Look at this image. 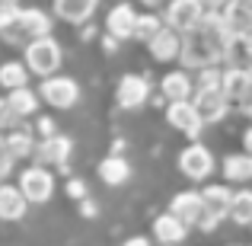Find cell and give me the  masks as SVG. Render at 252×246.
Returning <instances> with one entry per match:
<instances>
[{"label": "cell", "mask_w": 252, "mask_h": 246, "mask_svg": "<svg viewBox=\"0 0 252 246\" xmlns=\"http://www.w3.org/2000/svg\"><path fill=\"white\" fill-rule=\"evenodd\" d=\"M233 42V32L227 29V23H223V13L220 10H208L201 19V26L191 32H185L182 38V64L185 68H211V64L223 61V55H227V45Z\"/></svg>", "instance_id": "6da1fadb"}, {"label": "cell", "mask_w": 252, "mask_h": 246, "mask_svg": "<svg viewBox=\"0 0 252 246\" xmlns=\"http://www.w3.org/2000/svg\"><path fill=\"white\" fill-rule=\"evenodd\" d=\"M26 68L38 77H51L61 68V45L51 35H38L26 45Z\"/></svg>", "instance_id": "7a4b0ae2"}, {"label": "cell", "mask_w": 252, "mask_h": 246, "mask_svg": "<svg viewBox=\"0 0 252 246\" xmlns=\"http://www.w3.org/2000/svg\"><path fill=\"white\" fill-rule=\"evenodd\" d=\"M204 13H208V10H204L201 0H169L163 19H166L169 29H176V32H182V35H185V32H191V29L201 26Z\"/></svg>", "instance_id": "3957f363"}, {"label": "cell", "mask_w": 252, "mask_h": 246, "mask_svg": "<svg viewBox=\"0 0 252 246\" xmlns=\"http://www.w3.org/2000/svg\"><path fill=\"white\" fill-rule=\"evenodd\" d=\"M38 96L45 99L48 105H55V109H70V105H77V99H80V83L74 80V77H45L42 86H38Z\"/></svg>", "instance_id": "277c9868"}, {"label": "cell", "mask_w": 252, "mask_h": 246, "mask_svg": "<svg viewBox=\"0 0 252 246\" xmlns=\"http://www.w3.org/2000/svg\"><path fill=\"white\" fill-rule=\"evenodd\" d=\"M201 202H204V214H201V230H214L220 217L230 214V202H233V192L227 185H208L201 189Z\"/></svg>", "instance_id": "5b68a950"}, {"label": "cell", "mask_w": 252, "mask_h": 246, "mask_svg": "<svg viewBox=\"0 0 252 246\" xmlns=\"http://www.w3.org/2000/svg\"><path fill=\"white\" fill-rule=\"evenodd\" d=\"M51 32V19L45 10H38V6H29V10L19 13V23L13 26L10 32H6V42H23V38H38V35H48Z\"/></svg>", "instance_id": "8992f818"}, {"label": "cell", "mask_w": 252, "mask_h": 246, "mask_svg": "<svg viewBox=\"0 0 252 246\" xmlns=\"http://www.w3.org/2000/svg\"><path fill=\"white\" fill-rule=\"evenodd\" d=\"M19 189L29 198V205H42V202H48L51 192H55V176H51L42 163L29 166V170H23V176H19Z\"/></svg>", "instance_id": "52a82bcc"}, {"label": "cell", "mask_w": 252, "mask_h": 246, "mask_svg": "<svg viewBox=\"0 0 252 246\" xmlns=\"http://www.w3.org/2000/svg\"><path fill=\"white\" fill-rule=\"evenodd\" d=\"M179 170L189 179L201 182V179H208L211 173H214V157H211V150L204 147V144H189V147L179 154Z\"/></svg>", "instance_id": "ba28073f"}, {"label": "cell", "mask_w": 252, "mask_h": 246, "mask_svg": "<svg viewBox=\"0 0 252 246\" xmlns=\"http://www.w3.org/2000/svg\"><path fill=\"white\" fill-rule=\"evenodd\" d=\"M166 122H169L176 131L189 135V138H198V135H201V128H204V118L198 115V109H195V103H191V99H179V103H169V109H166Z\"/></svg>", "instance_id": "9c48e42d"}, {"label": "cell", "mask_w": 252, "mask_h": 246, "mask_svg": "<svg viewBox=\"0 0 252 246\" xmlns=\"http://www.w3.org/2000/svg\"><path fill=\"white\" fill-rule=\"evenodd\" d=\"M220 90L227 93L230 103L246 109L252 103V68H227L223 70V80H220Z\"/></svg>", "instance_id": "30bf717a"}, {"label": "cell", "mask_w": 252, "mask_h": 246, "mask_svg": "<svg viewBox=\"0 0 252 246\" xmlns=\"http://www.w3.org/2000/svg\"><path fill=\"white\" fill-rule=\"evenodd\" d=\"M191 103H195L198 115L204 118V125H211V122H220V118L227 115L230 99H227V93L217 86V90H195L191 93Z\"/></svg>", "instance_id": "8fae6325"}, {"label": "cell", "mask_w": 252, "mask_h": 246, "mask_svg": "<svg viewBox=\"0 0 252 246\" xmlns=\"http://www.w3.org/2000/svg\"><path fill=\"white\" fill-rule=\"evenodd\" d=\"M70 138H64V135H48L42 144L35 147V163H42V166H58V170H64L70 160Z\"/></svg>", "instance_id": "7c38bea8"}, {"label": "cell", "mask_w": 252, "mask_h": 246, "mask_svg": "<svg viewBox=\"0 0 252 246\" xmlns=\"http://www.w3.org/2000/svg\"><path fill=\"white\" fill-rule=\"evenodd\" d=\"M150 96V83L141 74H125L118 80V105L122 109H141Z\"/></svg>", "instance_id": "4fadbf2b"}, {"label": "cell", "mask_w": 252, "mask_h": 246, "mask_svg": "<svg viewBox=\"0 0 252 246\" xmlns=\"http://www.w3.org/2000/svg\"><path fill=\"white\" fill-rule=\"evenodd\" d=\"M105 29H109L112 38H134L137 29V13L131 3H118L112 6V13L105 16Z\"/></svg>", "instance_id": "5bb4252c"}, {"label": "cell", "mask_w": 252, "mask_h": 246, "mask_svg": "<svg viewBox=\"0 0 252 246\" xmlns=\"http://www.w3.org/2000/svg\"><path fill=\"white\" fill-rule=\"evenodd\" d=\"M220 13L233 35H249L252 32V0H227V6Z\"/></svg>", "instance_id": "9a60e30c"}, {"label": "cell", "mask_w": 252, "mask_h": 246, "mask_svg": "<svg viewBox=\"0 0 252 246\" xmlns=\"http://www.w3.org/2000/svg\"><path fill=\"white\" fill-rule=\"evenodd\" d=\"M147 45H150V55H154L157 61H172V58L182 55V32L163 26V29L157 32V35L150 38Z\"/></svg>", "instance_id": "2e32d148"}, {"label": "cell", "mask_w": 252, "mask_h": 246, "mask_svg": "<svg viewBox=\"0 0 252 246\" xmlns=\"http://www.w3.org/2000/svg\"><path fill=\"white\" fill-rule=\"evenodd\" d=\"M26 208H29V198L23 195V189L0 182V221H19L26 217Z\"/></svg>", "instance_id": "e0dca14e"}, {"label": "cell", "mask_w": 252, "mask_h": 246, "mask_svg": "<svg viewBox=\"0 0 252 246\" xmlns=\"http://www.w3.org/2000/svg\"><path fill=\"white\" fill-rule=\"evenodd\" d=\"M169 211L179 217V221H185L189 227H191V224H198V221H201V214H204L201 192H179V195L169 202Z\"/></svg>", "instance_id": "ac0fdd59"}, {"label": "cell", "mask_w": 252, "mask_h": 246, "mask_svg": "<svg viewBox=\"0 0 252 246\" xmlns=\"http://www.w3.org/2000/svg\"><path fill=\"white\" fill-rule=\"evenodd\" d=\"M96 6H99V0H55V13L64 23H74V26L86 23Z\"/></svg>", "instance_id": "d6986e66"}, {"label": "cell", "mask_w": 252, "mask_h": 246, "mask_svg": "<svg viewBox=\"0 0 252 246\" xmlns=\"http://www.w3.org/2000/svg\"><path fill=\"white\" fill-rule=\"evenodd\" d=\"M185 234H189V224L179 221L172 211H166V214H160V217L154 221V237H157L160 243H182Z\"/></svg>", "instance_id": "ffe728a7"}, {"label": "cell", "mask_w": 252, "mask_h": 246, "mask_svg": "<svg viewBox=\"0 0 252 246\" xmlns=\"http://www.w3.org/2000/svg\"><path fill=\"white\" fill-rule=\"evenodd\" d=\"M160 90H163V96H166L169 103H179V99H191L195 83H191V77L185 74V70H169V74L160 80Z\"/></svg>", "instance_id": "44dd1931"}, {"label": "cell", "mask_w": 252, "mask_h": 246, "mask_svg": "<svg viewBox=\"0 0 252 246\" xmlns=\"http://www.w3.org/2000/svg\"><path fill=\"white\" fill-rule=\"evenodd\" d=\"M6 105H10V112L16 118H26V115H35L38 96L32 90H26V86H19V90H10V93H6Z\"/></svg>", "instance_id": "7402d4cb"}, {"label": "cell", "mask_w": 252, "mask_h": 246, "mask_svg": "<svg viewBox=\"0 0 252 246\" xmlns=\"http://www.w3.org/2000/svg\"><path fill=\"white\" fill-rule=\"evenodd\" d=\"M99 176H102L105 185H122V182H128L131 166H128L125 157H105V160L99 163Z\"/></svg>", "instance_id": "603a6c76"}, {"label": "cell", "mask_w": 252, "mask_h": 246, "mask_svg": "<svg viewBox=\"0 0 252 246\" xmlns=\"http://www.w3.org/2000/svg\"><path fill=\"white\" fill-rule=\"evenodd\" d=\"M223 176L230 179V182H246V179H252V154L246 150V154H233L223 160Z\"/></svg>", "instance_id": "cb8c5ba5"}, {"label": "cell", "mask_w": 252, "mask_h": 246, "mask_svg": "<svg viewBox=\"0 0 252 246\" xmlns=\"http://www.w3.org/2000/svg\"><path fill=\"white\" fill-rule=\"evenodd\" d=\"M29 74L32 70L23 61H6V64H0V86L3 90H19V86H26Z\"/></svg>", "instance_id": "d4e9b609"}, {"label": "cell", "mask_w": 252, "mask_h": 246, "mask_svg": "<svg viewBox=\"0 0 252 246\" xmlns=\"http://www.w3.org/2000/svg\"><path fill=\"white\" fill-rule=\"evenodd\" d=\"M230 221L249 227L252 224V192H233V202H230Z\"/></svg>", "instance_id": "484cf974"}, {"label": "cell", "mask_w": 252, "mask_h": 246, "mask_svg": "<svg viewBox=\"0 0 252 246\" xmlns=\"http://www.w3.org/2000/svg\"><path fill=\"white\" fill-rule=\"evenodd\" d=\"M6 147H10V154L16 157V160L35 154V144H32L29 131H23V128H16V131H10V135H6Z\"/></svg>", "instance_id": "4316f807"}, {"label": "cell", "mask_w": 252, "mask_h": 246, "mask_svg": "<svg viewBox=\"0 0 252 246\" xmlns=\"http://www.w3.org/2000/svg\"><path fill=\"white\" fill-rule=\"evenodd\" d=\"M163 23H166V19H160L157 13H137V29H134V38H141V42H150V38H154L157 32L163 29Z\"/></svg>", "instance_id": "83f0119b"}, {"label": "cell", "mask_w": 252, "mask_h": 246, "mask_svg": "<svg viewBox=\"0 0 252 246\" xmlns=\"http://www.w3.org/2000/svg\"><path fill=\"white\" fill-rule=\"evenodd\" d=\"M223 80V70H217L214 64L211 68H201L198 70V80H195V90H217Z\"/></svg>", "instance_id": "f1b7e54d"}, {"label": "cell", "mask_w": 252, "mask_h": 246, "mask_svg": "<svg viewBox=\"0 0 252 246\" xmlns=\"http://www.w3.org/2000/svg\"><path fill=\"white\" fill-rule=\"evenodd\" d=\"M19 13L23 10H19L16 3H0V35H6V32L19 23Z\"/></svg>", "instance_id": "f546056e"}, {"label": "cell", "mask_w": 252, "mask_h": 246, "mask_svg": "<svg viewBox=\"0 0 252 246\" xmlns=\"http://www.w3.org/2000/svg\"><path fill=\"white\" fill-rule=\"evenodd\" d=\"M13 160H16V157H13V154H10V147H6V138H0V182L10 176Z\"/></svg>", "instance_id": "4dcf8cb0"}, {"label": "cell", "mask_w": 252, "mask_h": 246, "mask_svg": "<svg viewBox=\"0 0 252 246\" xmlns=\"http://www.w3.org/2000/svg\"><path fill=\"white\" fill-rule=\"evenodd\" d=\"M6 125H19V118L10 112V105H6V99H0V128H6Z\"/></svg>", "instance_id": "1f68e13d"}, {"label": "cell", "mask_w": 252, "mask_h": 246, "mask_svg": "<svg viewBox=\"0 0 252 246\" xmlns=\"http://www.w3.org/2000/svg\"><path fill=\"white\" fill-rule=\"evenodd\" d=\"M67 195L70 198H83L86 195V185L80 182V179H70V182H67Z\"/></svg>", "instance_id": "d6a6232c"}, {"label": "cell", "mask_w": 252, "mask_h": 246, "mask_svg": "<svg viewBox=\"0 0 252 246\" xmlns=\"http://www.w3.org/2000/svg\"><path fill=\"white\" fill-rule=\"evenodd\" d=\"M38 131H42L45 138H48V135H55V122H51V118H42V122H38Z\"/></svg>", "instance_id": "836d02e7"}, {"label": "cell", "mask_w": 252, "mask_h": 246, "mask_svg": "<svg viewBox=\"0 0 252 246\" xmlns=\"http://www.w3.org/2000/svg\"><path fill=\"white\" fill-rule=\"evenodd\" d=\"M201 3H204V10H223L227 0H201Z\"/></svg>", "instance_id": "e575fe53"}, {"label": "cell", "mask_w": 252, "mask_h": 246, "mask_svg": "<svg viewBox=\"0 0 252 246\" xmlns=\"http://www.w3.org/2000/svg\"><path fill=\"white\" fill-rule=\"evenodd\" d=\"M243 147L252 154V128H246V135H243Z\"/></svg>", "instance_id": "d590c367"}, {"label": "cell", "mask_w": 252, "mask_h": 246, "mask_svg": "<svg viewBox=\"0 0 252 246\" xmlns=\"http://www.w3.org/2000/svg\"><path fill=\"white\" fill-rule=\"evenodd\" d=\"M125 246H150V240H144V237H131Z\"/></svg>", "instance_id": "8d00e7d4"}, {"label": "cell", "mask_w": 252, "mask_h": 246, "mask_svg": "<svg viewBox=\"0 0 252 246\" xmlns=\"http://www.w3.org/2000/svg\"><path fill=\"white\" fill-rule=\"evenodd\" d=\"M83 214L90 217V214H96V205H90V202H83Z\"/></svg>", "instance_id": "74e56055"}, {"label": "cell", "mask_w": 252, "mask_h": 246, "mask_svg": "<svg viewBox=\"0 0 252 246\" xmlns=\"http://www.w3.org/2000/svg\"><path fill=\"white\" fill-rule=\"evenodd\" d=\"M141 3H144V6H150V10H154V6H160L163 0H141Z\"/></svg>", "instance_id": "f35d334b"}, {"label": "cell", "mask_w": 252, "mask_h": 246, "mask_svg": "<svg viewBox=\"0 0 252 246\" xmlns=\"http://www.w3.org/2000/svg\"><path fill=\"white\" fill-rule=\"evenodd\" d=\"M246 42H249V51H252V32H249V35H246Z\"/></svg>", "instance_id": "ab89813d"}, {"label": "cell", "mask_w": 252, "mask_h": 246, "mask_svg": "<svg viewBox=\"0 0 252 246\" xmlns=\"http://www.w3.org/2000/svg\"><path fill=\"white\" fill-rule=\"evenodd\" d=\"M0 3H19V0H0Z\"/></svg>", "instance_id": "60d3db41"}, {"label": "cell", "mask_w": 252, "mask_h": 246, "mask_svg": "<svg viewBox=\"0 0 252 246\" xmlns=\"http://www.w3.org/2000/svg\"><path fill=\"white\" fill-rule=\"evenodd\" d=\"M246 112H249V115H252V103H249V105H246Z\"/></svg>", "instance_id": "b9f144b4"}, {"label": "cell", "mask_w": 252, "mask_h": 246, "mask_svg": "<svg viewBox=\"0 0 252 246\" xmlns=\"http://www.w3.org/2000/svg\"><path fill=\"white\" fill-rule=\"evenodd\" d=\"M163 246H176V243H163Z\"/></svg>", "instance_id": "7bdbcfd3"}]
</instances>
